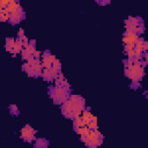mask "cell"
Returning a JSON list of instances; mask_svg holds the SVG:
<instances>
[{
  "mask_svg": "<svg viewBox=\"0 0 148 148\" xmlns=\"http://www.w3.org/2000/svg\"><path fill=\"white\" fill-rule=\"evenodd\" d=\"M84 109H86V102L79 95L71 94L69 97L64 103H61V112L68 119H73L74 117L80 116Z\"/></svg>",
  "mask_w": 148,
  "mask_h": 148,
  "instance_id": "6da1fadb",
  "label": "cell"
},
{
  "mask_svg": "<svg viewBox=\"0 0 148 148\" xmlns=\"http://www.w3.org/2000/svg\"><path fill=\"white\" fill-rule=\"evenodd\" d=\"M125 62V74L131 80L132 87H139V82L141 81L145 74V64L140 59H127Z\"/></svg>",
  "mask_w": 148,
  "mask_h": 148,
  "instance_id": "7a4b0ae2",
  "label": "cell"
},
{
  "mask_svg": "<svg viewBox=\"0 0 148 148\" xmlns=\"http://www.w3.org/2000/svg\"><path fill=\"white\" fill-rule=\"evenodd\" d=\"M50 97L53 99L56 104H61L64 103L71 95V88H64V87H51L49 90Z\"/></svg>",
  "mask_w": 148,
  "mask_h": 148,
  "instance_id": "3957f363",
  "label": "cell"
},
{
  "mask_svg": "<svg viewBox=\"0 0 148 148\" xmlns=\"http://www.w3.org/2000/svg\"><path fill=\"white\" fill-rule=\"evenodd\" d=\"M81 141L88 147H97L103 142V135L97 130H90L87 136H81Z\"/></svg>",
  "mask_w": 148,
  "mask_h": 148,
  "instance_id": "277c9868",
  "label": "cell"
},
{
  "mask_svg": "<svg viewBox=\"0 0 148 148\" xmlns=\"http://www.w3.org/2000/svg\"><path fill=\"white\" fill-rule=\"evenodd\" d=\"M125 28L127 31H133L138 35L143 32V23L140 17H128L125 21Z\"/></svg>",
  "mask_w": 148,
  "mask_h": 148,
  "instance_id": "5b68a950",
  "label": "cell"
},
{
  "mask_svg": "<svg viewBox=\"0 0 148 148\" xmlns=\"http://www.w3.org/2000/svg\"><path fill=\"white\" fill-rule=\"evenodd\" d=\"M35 133H36V131L30 126V125H25L22 130H21V132H20V134H21V138L24 140V141H28V142H31V141H34L36 138H35Z\"/></svg>",
  "mask_w": 148,
  "mask_h": 148,
  "instance_id": "8992f818",
  "label": "cell"
},
{
  "mask_svg": "<svg viewBox=\"0 0 148 148\" xmlns=\"http://www.w3.org/2000/svg\"><path fill=\"white\" fill-rule=\"evenodd\" d=\"M23 18H24V12H23L22 7L20 6L16 10L9 13V20H8V22H9L10 24H17V23L21 22Z\"/></svg>",
  "mask_w": 148,
  "mask_h": 148,
  "instance_id": "52a82bcc",
  "label": "cell"
},
{
  "mask_svg": "<svg viewBox=\"0 0 148 148\" xmlns=\"http://www.w3.org/2000/svg\"><path fill=\"white\" fill-rule=\"evenodd\" d=\"M138 38H139L138 34H135L133 31H127L126 30L125 34H124V37H123V43H124V45L125 44H135Z\"/></svg>",
  "mask_w": 148,
  "mask_h": 148,
  "instance_id": "ba28073f",
  "label": "cell"
},
{
  "mask_svg": "<svg viewBox=\"0 0 148 148\" xmlns=\"http://www.w3.org/2000/svg\"><path fill=\"white\" fill-rule=\"evenodd\" d=\"M57 73H59V72H56L53 68H44L43 67L40 75L43 76V79L45 81H53L57 76Z\"/></svg>",
  "mask_w": 148,
  "mask_h": 148,
  "instance_id": "9c48e42d",
  "label": "cell"
},
{
  "mask_svg": "<svg viewBox=\"0 0 148 148\" xmlns=\"http://www.w3.org/2000/svg\"><path fill=\"white\" fill-rule=\"evenodd\" d=\"M21 5H20V1L18 0H12L8 5H7V9H8V12L9 13H12V12H14V10H16L18 7H20Z\"/></svg>",
  "mask_w": 148,
  "mask_h": 148,
  "instance_id": "30bf717a",
  "label": "cell"
},
{
  "mask_svg": "<svg viewBox=\"0 0 148 148\" xmlns=\"http://www.w3.org/2000/svg\"><path fill=\"white\" fill-rule=\"evenodd\" d=\"M87 126H88L89 130H97V128H98V125H97V118H96L95 116H92L91 120L89 121V124H88Z\"/></svg>",
  "mask_w": 148,
  "mask_h": 148,
  "instance_id": "8fae6325",
  "label": "cell"
},
{
  "mask_svg": "<svg viewBox=\"0 0 148 148\" xmlns=\"http://www.w3.org/2000/svg\"><path fill=\"white\" fill-rule=\"evenodd\" d=\"M15 40L16 39H14V38H7L6 39V50L8 51V52H10L12 51V49H13V46H14V43H15Z\"/></svg>",
  "mask_w": 148,
  "mask_h": 148,
  "instance_id": "7c38bea8",
  "label": "cell"
},
{
  "mask_svg": "<svg viewBox=\"0 0 148 148\" xmlns=\"http://www.w3.org/2000/svg\"><path fill=\"white\" fill-rule=\"evenodd\" d=\"M47 145H49V142L45 139H37L36 140V143H35L36 147H46Z\"/></svg>",
  "mask_w": 148,
  "mask_h": 148,
  "instance_id": "4fadbf2b",
  "label": "cell"
},
{
  "mask_svg": "<svg viewBox=\"0 0 148 148\" xmlns=\"http://www.w3.org/2000/svg\"><path fill=\"white\" fill-rule=\"evenodd\" d=\"M51 68H53L56 72H60V69H61V64H60V61H59L58 59H54V61H53Z\"/></svg>",
  "mask_w": 148,
  "mask_h": 148,
  "instance_id": "5bb4252c",
  "label": "cell"
},
{
  "mask_svg": "<svg viewBox=\"0 0 148 148\" xmlns=\"http://www.w3.org/2000/svg\"><path fill=\"white\" fill-rule=\"evenodd\" d=\"M9 111H10L12 114H18V109L15 105H10L9 106Z\"/></svg>",
  "mask_w": 148,
  "mask_h": 148,
  "instance_id": "9a60e30c",
  "label": "cell"
},
{
  "mask_svg": "<svg viewBox=\"0 0 148 148\" xmlns=\"http://www.w3.org/2000/svg\"><path fill=\"white\" fill-rule=\"evenodd\" d=\"M12 0H0V7H7V5Z\"/></svg>",
  "mask_w": 148,
  "mask_h": 148,
  "instance_id": "2e32d148",
  "label": "cell"
},
{
  "mask_svg": "<svg viewBox=\"0 0 148 148\" xmlns=\"http://www.w3.org/2000/svg\"><path fill=\"white\" fill-rule=\"evenodd\" d=\"M99 5H108L110 2V0H96Z\"/></svg>",
  "mask_w": 148,
  "mask_h": 148,
  "instance_id": "e0dca14e",
  "label": "cell"
},
{
  "mask_svg": "<svg viewBox=\"0 0 148 148\" xmlns=\"http://www.w3.org/2000/svg\"><path fill=\"white\" fill-rule=\"evenodd\" d=\"M17 36H18V37H23V36H25V35H24V30H23V29H20L18 32H17Z\"/></svg>",
  "mask_w": 148,
  "mask_h": 148,
  "instance_id": "ac0fdd59",
  "label": "cell"
}]
</instances>
